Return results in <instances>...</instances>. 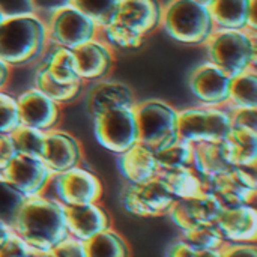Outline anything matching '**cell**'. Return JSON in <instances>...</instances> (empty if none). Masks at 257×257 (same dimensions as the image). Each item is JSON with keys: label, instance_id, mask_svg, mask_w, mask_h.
<instances>
[{"label": "cell", "instance_id": "obj_31", "mask_svg": "<svg viewBox=\"0 0 257 257\" xmlns=\"http://www.w3.org/2000/svg\"><path fill=\"white\" fill-rule=\"evenodd\" d=\"M193 149H194L193 143L182 140V139H176L175 142L169 143L167 146H164L158 151H154L160 173L191 166L193 164Z\"/></svg>", "mask_w": 257, "mask_h": 257}, {"label": "cell", "instance_id": "obj_11", "mask_svg": "<svg viewBox=\"0 0 257 257\" xmlns=\"http://www.w3.org/2000/svg\"><path fill=\"white\" fill-rule=\"evenodd\" d=\"M257 166L233 167L226 173L206 179V191L212 193L224 208L254 205L257 197Z\"/></svg>", "mask_w": 257, "mask_h": 257}, {"label": "cell", "instance_id": "obj_32", "mask_svg": "<svg viewBox=\"0 0 257 257\" xmlns=\"http://www.w3.org/2000/svg\"><path fill=\"white\" fill-rule=\"evenodd\" d=\"M101 39H104L113 50H137L143 45L145 39L139 33L130 30L128 27L122 26L120 23L111 20L105 26L99 27V35Z\"/></svg>", "mask_w": 257, "mask_h": 257}, {"label": "cell", "instance_id": "obj_28", "mask_svg": "<svg viewBox=\"0 0 257 257\" xmlns=\"http://www.w3.org/2000/svg\"><path fill=\"white\" fill-rule=\"evenodd\" d=\"M87 257H131L128 241L113 227L84 242Z\"/></svg>", "mask_w": 257, "mask_h": 257}, {"label": "cell", "instance_id": "obj_22", "mask_svg": "<svg viewBox=\"0 0 257 257\" xmlns=\"http://www.w3.org/2000/svg\"><path fill=\"white\" fill-rule=\"evenodd\" d=\"M257 0H211L208 3L215 29H250L257 32Z\"/></svg>", "mask_w": 257, "mask_h": 257}, {"label": "cell", "instance_id": "obj_10", "mask_svg": "<svg viewBox=\"0 0 257 257\" xmlns=\"http://www.w3.org/2000/svg\"><path fill=\"white\" fill-rule=\"evenodd\" d=\"M175 200L176 199L160 179V176L140 184L125 182L120 191L122 208L128 214L142 218L167 215Z\"/></svg>", "mask_w": 257, "mask_h": 257}, {"label": "cell", "instance_id": "obj_21", "mask_svg": "<svg viewBox=\"0 0 257 257\" xmlns=\"http://www.w3.org/2000/svg\"><path fill=\"white\" fill-rule=\"evenodd\" d=\"M226 242L256 244L257 211L254 205L224 208L215 223Z\"/></svg>", "mask_w": 257, "mask_h": 257}, {"label": "cell", "instance_id": "obj_50", "mask_svg": "<svg viewBox=\"0 0 257 257\" xmlns=\"http://www.w3.org/2000/svg\"><path fill=\"white\" fill-rule=\"evenodd\" d=\"M2 137H3V134H0V142H2Z\"/></svg>", "mask_w": 257, "mask_h": 257}, {"label": "cell", "instance_id": "obj_24", "mask_svg": "<svg viewBox=\"0 0 257 257\" xmlns=\"http://www.w3.org/2000/svg\"><path fill=\"white\" fill-rule=\"evenodd\" d=\"M38 66H41L53 80L62 84L84 83L78 75L74 51L69 48L50 44L45 54L38 62Z\"/></svg>", "mask_w": 257, "mask_h": 257}, {"label": "cell", "instance_id": "obj_25", "mask_svg": "<svg viewBox=\"0 0 257 257\" xmlns=\"http://www.w3.org/2000/svg\"><path fill=\"white\" fill-rule=\"evenodd\" d=\"M223 143L233 167L257 166V130L233 125Z\"/></svg>", "mask_w": 257, "mask_h": 257}, {"label": "cell", "instance_id": "obj_23", "mask_svg": "<svg viewBox=\"0 0 257 257\" xmlns=\"http://www.w3.org/2000/svg\"><path fill=\"white\" fill-rule=\"evenodd\" d=\"M117 170L130 184L146 182L160 175L154 151L140 142L117 155Z\"/></svg>", "mask_w": 257, "mask_h": 257}, {"label": "cell", "instance_id": "obj_16", "mask_svg": "<svg viewBox=\"0 0 257 257\" xmlns=\"http://www.w3.org/2000/svg\"><path fill=\"white\" fill-rule=\"evenodd\" d=\"M83 158V145L74 134L60 128H54L45 133V145L41 160L53 175L80 166Z\"/></svg>", "mask_w": 257, "mask_h": 257}, {"label": "cell", "instance_id": "obj_14", "mask_svg": "<svg viewBox=\"0 0 257 257\" xmlns=\"http://www.w3.org/2000/svg\"><path fill=\"white\" fill-rule=\"evenodd\" d=\"M21 125H27L44 133L59 128L62 122V105L33 86L17 95Z\"/></svg>", "mask_w": 257, "mask_h": 257}, {"label": "cell", "instance_id": "obj_43", "mask_svg": "<svg viewBox=\"0 0 257 257\" xmlns=\"http://www.w3.org/2000/svg\"><path fill=\"white\" fill-rule=\"evenodd\" d=\"M199 251L182 238H178L167 247L164 257H199Z\"/></svg>", "mask_w": 257, "mask_h": 257}, {"label": "cell", "instance_id": "obj_8", "mask_svg": "<svg viewBox=\"0 0 257 257\" xmlns=\"http://www.w3.org/2000/svg\"><path fill=\"white\" fill-rule=\"evenodd\" d=\"M45 194L63 206L96 203L102 200L104 184L96 173L80 164L53 175Z\"/></svg>", "mask_w": 257, "mask_h": 257}, {"label": "cell", "instance_id": "obj_47", "mask_svg": "<svg viewBox=\"0 0 257 257\" xmlns=\"http://www.w3.org/2000/svg\"><path fill=\"white\" fill-rule=\"evenodd\" d=\"M11 230H12V229H11V226H8V224L0 218V242L5 239V236H6Z\"/></svg>", "mask_w": 257, "mask_h": 257}, {"label": "cell", "instance_id": "obj_38", "mask_svg": "<svg viewBox=\"0 0 257 257\" xmlns=\"http://www.w3.org/2000/svg\"><path fill=\"white\" fill-rule=\"evenodd\" d=\"M36 257H87V254L84 242L68 235L51 248L36 253Z\"/></svg>", "mask_w": 257, "mask_h": 257}, {"label": "cell", "instance_id": "obj_48", "mask_svg": "<svg viewBox=\"0 0 257 257\" xmlns=\"http://www.w3.org/2000/svg\"><path fill=\"white\" fill-rule=\"evenodd\" d=\"M5 17H6V15H5V14H3V11L0 9V24H2V21L5 20Z\"/></svg>", "mask_w": 257, "mask_h": 257}, {"label": "cell", "instance_id": "obj_7", "mask_svg": "<svg viewBox=\"0 0 257 257\" xmlns=\"http://www.w3.org/2000/svg\"><path fill=\"white\" fill-rule=\"evenodd\" d=\"M139 142L158 151L179 139L178 110L163 99H145L136 104Z\"/></svg>", "mask_w": 257, "mask_h": 257}, {"label": "cell", "instance_id": "obj_34", "mask_svg": "<svg viewBox=\"0 0 257 257\" xmlns=\"http://www.w3.org/2000/svg\"><path fill=\"white\" fill-rule=\"evenodd\" d=\"M179 238H182L185 242L197 250H220L226 244L223 235L215 224H202L182 230Z\"/></svg>", "mask_w": 257, "mask_h": 257}, {"label": "cell", "instance_id": "obj_12", "mask_svg": "<svg viewBox=\"0 0 257 257\" xmlns=\"http://www.w3.org/2000/svg\"><path fill=\"white\" fill-rule=\"evenodd\" d=\"M0 175L26 199L45 194L53 173L41 158L17 154Z\"/></svg>", "mask_w": 257, "mask_h": 257}, {"label": "cell", "instance_id": "obj_26", "mask_svg": "<svg viewBox=\"0 0 257 257\" xmlns=\"http://www.w3.org/2000/svg\"><path fill=\"white\" fill-rule=\"evenodd\" d=\"M191 166L202 178H205V181L233 169L227 158V152L223 142L194 145Z\"/></svg>", "mask_w": 257, "mask_h": 257}, {"label": "cell", "instance_id": "obj_41", "mask_svg": "<svg viewBox=\"0 0 257 257\" xmlns=\"http://www.w3.org/2000/svg\"><path fill=\"white\" fill-rule=\"evenodd\" d=\"M0 9L5 15H15L24 12H38L35 0H0Z\"/></svg>", "mask_w": 257, "mask_h": 257}, {"label": "cell", "instance_id": "obj_45", "mask_svg": "<svg viewBox=\"0 0 257 257\" xmlns=\"http://www.w3.org/2000/svg\"><path fill=\"white\" fill-rule=\"evenodd\" d=\"M12 72H14V68L9 63H6L3 59H0V90L8 89L11 78H12Z\"/></svg>", "mask_w": 257, "mask_h": 257}, {"label": "cell", "instance_id": "obj_39", "mask_svg": "<svg viewBox=\"0 0 257 257\" xmlns=\"http://www.w3.org/2000/svg\"><path fill=\"white\" fill-rule=\"evenodd\" d=\"M0 257H36L33 248L14 230L0 242Z\"/></svg>", "mask_w": 257, "mask_h": 257}, {"label": "cell", "instance_id": "obj_44", "mask_svg": "<svg viewBox=\"0 0 257 257\" xmlns=\"http://www.w3.org/2000/svg\"><path fill=\"white\" fill-rule=\"evenodd\" d=\"M15 155H17V151L14 148V143L9 134H3L2 142H0V172L12 161Z\"/></svg>", "mask_w": 257, "mask_h": 257}, {"label": "cell", "instance_id": "obj_35", "mask_svg": "<svg viewBox=\"0 0 257 257\" xmlns=\"http://www.w3.org/2000/svg\"><path fill=\"white\" fill-rule=\"evenodd\" d=\"M86 14L98 27L105 26L114 18L120 0H68Z\"/></svg>", "mask_w": 257, "mask_h": 257}, {"label": "cell", "instance_id": "obj_46", "mask_svg": "<svg viewBox=\"0 0 257 257\" xmlns=\"http://www.w3.org/2000/svg\"><path fill=\"white\" fill-rule=\"evenodd\" d=\"M199 257H221V248L220 250H200Z\"/></svg>", "mask_w": 257, "mask_h": 257}, {"label": "cell", "instance_id": "obj_37", "mask_svg": "<svg viewBox=\"0 0 257 257\" xmlns=\"http://www.w3.org/2000/svg\"><path fill=\"white\" fill-rule=\"evenodd\" d=\"M21 125L17 95L0 90V134H11Z\"/></svg>", "mask_w": 257, "mask_h": 257}, {"label": "cell", "instance_id": "obj_1", "mask_svg": "<svg viewBox=\"0 0 257 257\" xmlns=\"http://www.w3.org/2000/svg\"><path fill=\"white\" fill-rule=\"evenodd\" d=\"M11 229L20 235L35 253L51 248L69 235L65 206L47 194L26 199Z\"/></svg>", "mask_w": 257, "mask_h": 257}, {"label": "cell", "instance_id": "obj_19", "mask_svg": "<svg viewBox=\"0 0 257 257\" xmlns=\"http://www.w3.org/2000/svg\"><path fill=\"white\" fill-rule=\"evenodd\" d=\"M161 14L160 0H120L113 20L146 38L161 27Z\"/></svg>", "mask_w": 257, "mask_h": 257}, {"label": "cell", "instance_id": "obj_36", "mask_svg": "<svg viewBox=\"0 0 257 257\" xmlns=\"http://www.w3.org/2000/svg\"><path fill=\"white\" fill-rule=\"evenodd\" d=\"M24 200L26 197L0 175V218L8 226L12 227V223Z\"/></svg>", "mask_w": 257, "mask_h": 257}, {"label": "cell", "instance_id": "obj_5", "mask_svg": "<svg viewBox=\"0 0 257 257\" xmlns=\"http://www.w3.org/2000/svg\"><path fill=\"white\" fill-rule=\"evenodd\" d=\"M232 126V114L227 105L200 104L178 110L179 139L193 145L224 142Z\"/></svg>", "mask_w": 257, "mask_h": 257}, {"label": "cell", "instance_id": "obj_30", "mask_svg": "<svg viewBox=\"0 0 257 257\" xmlns=\"http://www.w3.org/2000/svg\"><path fill=\"white\" fill-rule=\"evenodd\" d=\"M84 83L80 84H62L56 80H53L41 66H36L35 75H33V87L50 96L53 101H56L60 105H66L74 102L80 98L83 92Z\"/></svg>", "mask_w": 257, "mask_h": 257}, {"label": "cell", "instance_id": "obj_27", "mask_svg": "<svg viewBox=\"0 0 257 257\" xmlns=\"http://www.w3.org/2000/svg\"><path fill=\"white\" fill-rule=\"evenodd\" d=\"M158 176L175 199H193L206 193V181L193 166L161 172Z\"/></svg>", "mask_w": 257, "mask_h": 257}, {"label": "cell", "instance_id": "obj_4", "mask_svg": "<svg viewBox=\"0 0 257 257\" xmlns=\"http://www.w3.org/2000/svg\"><path fill=\"white\" fill-rule=\"evenodd\" d=\"M163 30L176 42L203 45L215 30L208 5L197 0H169L163 5Z\"/></svg>", "mask_w": 257, "mask_h": 257}, {"label": "cell", "instance_id": "obj_9", "mask_svg": "<svg viewBox=\"0 0 257 257\" xmlns=\"http://www.w3.org/2000/svg\"><path fill=\"white\" fill-rule=\"evenodd\" d=\"M93 119V136L107 151L119 155L139 142L136 107L113 108Z\"/></svg>", "mask_w": 257, "mask_h": 257}, {"label": "cell", "instance_id": "obj_6", "mask_svg": "<svg viewBox=\"0 0 257 257\" xmlns=\"http://www.w3.org/2000/svg\"><path fill=\"white\" fill-rule=\"evenodd\" d=\"M42 18L51 45L74 50L99 35V27L68 0L50 8L47 17Z\"/></svg>", "mask_w": 257, "mask_h": 257}, {"label": "cell", "instance_id": "obj_29", "mask_svg": "<svg viewBox=\"0 0 257 257\" xmlns=\"http://www.w3.org/2000/svg\"><path fill=\"white\" fill-rule=\"evenodd\" d=\"M227 107L230 108H257V71L250 68L232 77Z\"/></svg>", "mask_w": 257, "mask_h": 257}, {"label": "cell", "instance_id": "obj_18", "mask_svg": "<svg viewBox=\"0 0 257 257\" xmlns=\"http://www.w3.org/2000/svg\"><path fill=\"white\" fill-rule=\"evenodd\" d=\"M65 218L68 233L83 242L113 227L111 215L101 202L65 206Z\"/></svg>", "mask_w": 257, "mask_h": 257}, {"label": "cell", "instance_id": "obj_13", "mask_svg": "<svg viewBox=\"0 0 257 257\" xmlns=\"http://www.w3.org/2000/svg\"><path fill=\"white\" fill-rule=\"evenodd\" d=\"M232 77L212 62L197 65L188 75L193 96L203 105H227Z\"/></svg>", "mask_w": 257, "mask_h": 257}, {"label": "cell", "instance_id": "obj_3", "mask_svg": "<svg viewBox=\"0 0 257 257\" xmlns=\"http://www.w3.org/2000/svg\"><path fill=\"white\" fill-rule=\"evenodd\" d=\"M208 60L235 77L257 68V32L250 29H215L203 44Z\"/></svg>", "mask_w": 257, "mask_h": 257}, {"label": "cell", "instance_id": "obj_42", "mask_svg": "<svg viewBox=\"0 0 257 257\" xmlns=\"http://www.w3.org/2000/svg\"><path fill=\"white\" fill-rule=\"evenodd\" d=\"M221 257H257V245L226 242L221 247Z\"/></svg>", "mask_w": 257, "mask_h": 257}, {"label": "cell", "instance_id": "obj_33", "mask_svg": "<svg viewBox=\"0 0 257 257\" xmlns=\"http://www.w3.org/2000/svg\"><path fill=\"white\" fill-rule=\"evenodd\" d=\"M17 154L41 158L45 145V133L27 125H20L9 134Z\"/></svg>", "mask_w": 257, "mask_h": 257}, {"label": "cell", "instance_id": "obj_20", "mask_svg": "<svg viewBox=\"0 0 257 257\" xmlns=\"http://www.w3.org/2000/svg\"><path fill=\"white\" fill-rule=\"evenodd\" d=\"M137 98L134 90L116 80H99L93 81L86 95V108L90 117H95L104 111L123 107H136Z\"/></svg>", "mask_w": 257, "mask_h": 257}, {"label": "cell", "instance_id": "obj_17", "mask_svg": "<svg viewBox=\"0 0 257 257\" xmlns=\"http://www.w3.org/2000/svg\"><path fill=\"white\" fill-rule=\"evenodd\" d=\"M77 71L84 83L104 80L114 66V50L99 36L89 39L72 50Z\"/></svg>", "mask_w": 257, "mask_h": 257}, {"label": "cell", "instance_id": "obj_49", "mask_svg": "<svg viewBox=\"0 0 257 257\" xmlns=\"http://www.w3.org/2000/svg\"><path fill=\"white\" fill-rule=\"evenodd\" d=\"M197 2H200V3H205V5H208V3H209L211 0H197Z\"/></svg>", "mask_w": 257, "mask_h": 257}, {"label": "cell", "instance_id": "obj_2", "mask_svg": "<svg viewBox=\"0 0 257 257\" xmlns=\"http://www.w3.org/2000/svg\"><path fill=\"white\" fill-rule=\"evenodd\" d=\"M48 45L45 21L36 11L6 15L0 24V59L14 69L38 63Z\"/></svg>", "mask_w": 257, "mask_h": 257}, {"label": "cell", "instance_id": "obj_15", "mask_svg": "<svg viewBox=\"0 0 257 257\" xmlns=\"http://www.w3.org/2000/svg\"><path fill=\"white\" fill-rule=\"evenodd\" d=\"M224 206L209 191L193 199H176L167 217L182 232L202 224H215Z\"/></svg>", "mask_w": 257, "mask_h": 257}, {"label": "cell", "instance_id": "obj_40", "mask_svg": "<svg viewBox=\"0 0 257 257\" xmlns=\"http://www.w3.org/2000/svg\"><path fill=\"white\" fill-rule=\"evenodd\" d=\"M230 114L232 125L257 130V108H230Z\"/></svg>", "mask_w": 257, "mask_h": 257}]
</instances>
